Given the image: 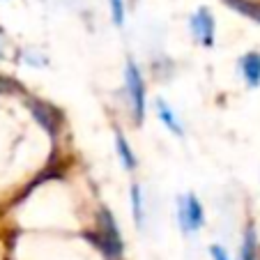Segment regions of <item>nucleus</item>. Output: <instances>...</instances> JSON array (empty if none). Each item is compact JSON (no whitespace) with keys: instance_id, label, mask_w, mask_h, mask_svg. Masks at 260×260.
I'll use <instances>...</instances> for the list:
<instances>
[{"instance_id":"nucleus-1","label":"nucleus","mask_w":260,"mask_h":260,"mask_svg":"<svg viewBox=\"0 0 260 260\" xmlns=\"http://www.w3.org/2000/svg\"><path fill=\"white\" fill-rule=\"evenodd\" d=\"M180 207H177V219H180V228L184 233H196L201 231L203 221H205V214H203V205L193 193H187V196H180Z\"/></svg>"},{"instance_id":"nucleus-2","label":"nucleus","mask_w":260,"mask_h":260,"mask_svg":"<svg viewBox=\"0 0 260 260\" xmlns=\"http://www.w3.org/2000/svg\"><path fill=\"white\" fill-rule=\"evenodd\" d=\"M127 92L136 120H143V113H145V85H143V76L138 72L136 62H132V60L127 62Z\"/></svg>"},{"instance_id":"nucleus-3","label":"nucleus","mask_w":260,"mask_h":260,"mask_svg":"<svg viewBox=\"0 0 260 260\" xmlns=\"http://www.w3.org/2000/svg\"><path fill=\"white\" fill-rule=\"evenodd\" d=\"M99 244L104 246L108 255H118L122 249V242H120V233L115 228V219L108 210H102V226H99V235H97Z\"/></svg>"},{"instance_id":"nucleus-4","label":"nucleus","mask_w":260,"mask_h":260,"mask_svg":"<svg viewBox=\"0 0 260 260\" xmlns=\"http://www.w3.org/2000/svg\"><path fill=\"white\" fill-rule=\"evenodd\" d=\"M191 30L201 44H205V46L212 44V40H214V19H212V12L207 7H201L191 16Z\"/></svg>"},{"instance_id":"nucleus-5","label":"nucleus","mask_w":260,"mask_h":260,"mask_svg":"<svg viewBox=\"0 0 260 260\" xmlns=\"http://www.w3.org/2000/svg\"><path fill=\"white\" fill-rule=\"evenodd\" d=\"M240 69H242V76L246 79V83L251 88L260 85V53H246L240 60Z\"/></svg>"},{"instance_id":"nucleus-6","label":"nucleus","mask_w":260,"mask_h":260,"mask_svg":"<svg viewBox=\"0 0 260 260\" xmlns=\"http://www.w3.org/2000/svg\"><path fill=\"white\" fill-rule=\"evenodd\" d=\"M157 111H159V120H161V122L166 124L173 134H175V136H182V124L177 122L175 113H173V108L168 106L166 102H161V99H159V102H157Z\"/></svg>"},{"instance_id":"nucleus-7","label":"nucleus","mask_w":260,"mask_h":260,"mask_svg":"<svg viewBox=\"0 0 260 260\" xmlns=\"http://www.w3.org/2000/svg\"><path fill=\"white\" fill-rule=\"evenodd\" d=\"M115 147H118V157H120V161H122V166L127 168V171H134V168H136V157H134L132 147L124 141L122 134H115Z\"/></svg>"},{"instance_id":"nucleus-8","label":"nucleus","mask_w":260,"mask_h":260,"mask_svg":"<svg viewBox=\"0 0 260 260\" xmlns=\"http://www.w3.org/2000/svg\"><path fill=\"white\" fill-rule=\"evenodd\" d=\"M132 205H134V219H136V226L143 228V198H141V187H138V184L132 187Z\"/></svg>"},{"instance_id":"nucleus-9","label":"nucleus","mask_w":260,"mask_h":260,"mask_svg":"<svg viewBox=\"0 0 260 260\" xmlns=\"http://www.w3.org/2000/svg\"><path fill=\"white\" fill-rule=\"evenodd\" d=\"M242 260H255V233H253V228H246L244 244H242Z\"/></svg>"},{"instance_id":"nucleus-10","label":"nucleus","mask_w":260,"mask_h":260,"mask_svg":"<svg viewBox=\"0 0 260 260\" xmlns=\"http://www.w3.org/2000/svg\"><path fill=\"white\" fill-rule=\"evenodd\" d=\"M111 5V16H113L115 25H122L124 23V3L122 0H108Z\"/></svg>"},{"instance_id":"nucleus-11","label":"nucleus","mask_w":260,"mask_h":260,"mask_svg":"<svg viewBox=\"0 0 260 260\" xmlns=\"http://www.w3.org/2000/svg\"><path fill=\"white\" fill-rule=\"evenodd\" d=\"M210 253H212V258H214V260H228L226 251L221 249V246H212V249H210Z\"/></svg>"}]
</instances>
